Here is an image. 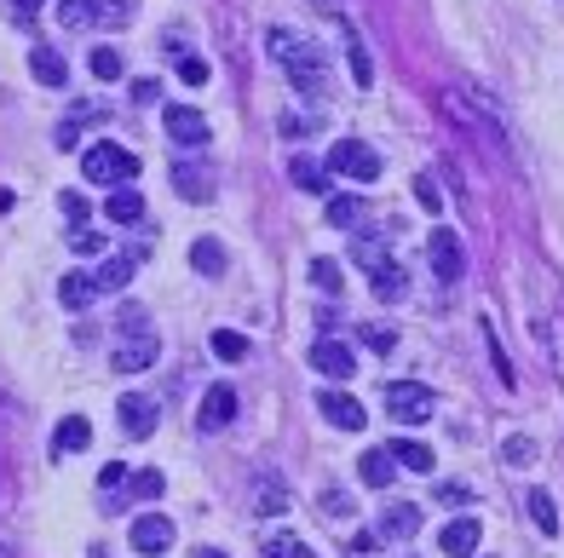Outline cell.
<instances>
[{
  "mask_svg": "<svg viewBox=\"0 0 564 558\" xmlns=\"http://www.w3.org/2000/svg\"><path fill=\"white\" fill-rule=\"evenodd\" d=\"M265 47H271V58L282 64V75L294 81V93H306V98H323V93H329L323 47H311L300 29H271V35H265Z\"/></svg>",
  "mask_w": 564,
  "mask_h": 558,
  "instance_id": "6da1fadb",
  "label": "cell"
},
{
  "mask_svg": "<svg viewBox=\"0 0 564 558\" xmlns=\"http://www.w3.org/2000/svg\"><path fill=\"white\" fill-rule=\"evenodd\" d=\"M81 173H87V185H133L139 179V156L133 150H121V144H110V139H98L87 156H81Z\"/></svg>",
  "mask_w": 564,
  "mask_h": 558,
  "instance_id": "7a4b0ae2",
  "label": "cell"
},
{
  "mask_svg": "<svg viewBox=\"0 0 564 558\" xmlns=\"http://www.w3.org/2000/svg\"><path fill=\"white\" fill-rule=\"evenodd\" d=\"M386 415L398 420V426H426V420L438 415V397L415 386V380H392L386 386Z\"/></svg>",
  "mask_w": 564,
  "mask_h": 558,
  "instance_id": "3957f363",
  "label": "cell"
},
{
  "mask_svg": "<svg viewBox=\"0 0 564 558\" xmlns=\"http://www.w3.org/2000/svg\"><path fill=\"white\" fill-rule=\"evenodd\" d=\"M329 173H346V179H357V185H375V179H380V156L363 139H334Z\"/></svg>",
  "mask_w": 564,
  "mask_h": 558,
  "instance_id": "277c9868",
  "label": "cell"
},
{
  "mask_svg": "<svg viewBox=\"0 0 564 558\" xmlns=\"http://www.w3.org/2000/svg\"><path fill=\"white\" fill-rule=\"evenodd\" d=\"M444 110H449L455 121H461V127H472V133L490 144V150H507V127H501L495 116H484V110H478V104H472L467 93H444Z\"/></svg>",
  "mask_w": 564,
  "mask_h": 558,
  "instance_id": "5b68a950",
  "label": "cell"
},
{
  "mask_svg": "<svg viewBox=\"0 0 564 558\" xmlns=\"http://www.w3.org/2000/svg\"><path fill=\"white\" fill-rule=\"evenodd\" d=\"M162 127H167V139L179 144V150H202V144H208V116L190 110V104H167Z\"/></svg>",
  "mask_w": 564,
  "mask_h": 558,
  "instance_id": "8992f818",
  "label": "cell"
},
{
  "mask_svg": "<svg viewBox=\"0 0 564 558\" xmlns=\"http://www.w3.org/2000/svg\"><path fill=\"white\" fill-rule=\"evenodd\" d=\"M426 259H432V277H438V282H455L461 271H467V254H461V236H455V231H432Z\"/></svg>",
  "mask_w": 564,
  "mask_h": 558,
  "instance_id": "52a82bcc",
  "label": "cell"
},
{
  "mask_svg": "<svg viewBox=\"0 0 564 558\" xmlns=\"http://www.w3.org/2000/svg\"><path fill=\"white\" fill-rule=\"evenodd\" d=\"M317 415L329 420V426H340V432H363V426H369V409H363L352 392H323L317 397Z\"/></svg>",
  "mask_w": 564,
  "mask_h": 558,
  "instance_id": "ba28073f",
  "label": "cell"
},
{
  "mask_svg": "<svg viewBox=\"0 0 564 558\" xmlns=\"http://www.w3.org/2000/svg\"><path fill=\"white\" fill-rule=\"evenodd\" d=\"M202 432H225L236 420V392H231V380H213L208 392H202Z\"/></svg>",
  "mask_w": 564,
  "mask_h": 558,
  "instance_id": "9c48e42d",
  "label": "cell"
},
{
  "mask_svg": "<svg viewBox=\"0 0 564 558\" xmlns=\"http://www.w3.org/2000/svg\"><path fill=\"white\" fill-rule=\"evenodd\" d=\"M311 369L323 374V380H352L357 357H352V346H340V340H317V346H311Z\"/></svg>",
  "mask_w": 564,
  "mask_h": 558,
  "instance_id": "30bf717a",
  "label": "cell"
},
{
  "mask_svg": "<svg viewBox=\"0 0 564 558\" xmlns=\"http://www.w3.org/2000/svg\"><path fill=\"white\" fill-rule=\"evenodd\" d=\"M173 547V524H167L162 512H144V518H133V553L156 558Z\"/></svg>",
  "mask_w": 564,
  "mask_h": 558,
  "instance_id": "8fae6325",
  "label": "cell"
},
{
  "mask_svg": "<svg viewBox=\"0 0 564 558\" xmlns=\"http://www.w3.org/2000/svg\"><path fill=\"white\" fill-rule=\"evenodd\" d=\"M116 415H121V432H127V438H150V432H156V403H150V397H121L116 403Z\"/></svg>",
  "mask_w": 564,
  "mask_h": 558,
  "instance_id": "7c38bea8",
  "label": "cell"
},
{
  "mask_svg": "<svg viewBox=\"0 0 564 558\" xmlns=\"http://www.w3.org/2000/svg\"><path fill=\"white\" fill-rule=\"evenodd\" d=\"M254 512L259 518H282L288 512V484H282L277 472H259L254 478Z\"/></svg>",
  "mask_w": 564,
  "mask_h": 558,
  "instance_id": "4fadbf2b",
  "label": "cell"
},
{
  "mask_svg": "<svg viewBox=\"0 0 564 558\" xmlns=\"http://www.w3.org/2000/svg\"><path fill=\"white\" fill-rule=\"evenodd\" d=\"M156 357H162V340H156V334H139V340H121L116 369H121V374H139V369H150Z\"/></svg>",
  "mask_w": 564,
  "mask_h": 558,
  "instance_id": "5bb4252c",
  "label": "cell"
},
{
  "mask_svg": "<svg viewBox=\"0 0 564 558\" xmlns=\"http://www.w3.org/2000/svg\"><path fill=\"white\" fill-rule=\"evenodd\" d=\"M380 535H386V541H415V535H421V507H409V501L386 507L380 512Z\"/></svg>",
  "mask_w": 564,
  "mask_h": 558,
  "instance_id": "9a60e30c",
  "label": "cell"
},
{
  "mask_svg": "<svg viewBox=\"0 0 564 558\" xmlns=\"http://www.w3.org/2000/svg\"><path fill=\"white\" fill-rule=\"evenodd\" d=\"M478 518H455V524H444V535H438V547H444L449 558H472L478 553Z\"/></svg>",
  "mask_w": 564,
  "mask_h": 558,
  "instance_id": "2e32d148",
  "label": "cell"
},
{
  "mask_svg": "<svg viewBox=\"0 0 564 558\" xmlns=\"http://www.w3.org/2000/svg\"><path fill=\"white\" fill-rule=\"evenodd\" d=\"M87 443H93L87 415H64V420H58V432H52V455H81Z\"/></svg>",
  "mask_w": 564,
  "mask_h": 558,
  "instance_id": "e0dca14e",
  "label": "cell"
},
{
  "mask_svg": "<svg viewBox=\"0 0 564 558\" xmlns=\"http://www.w3.org/2000/svg\"><path fill=\"white\" fill-rule=\"evenodd\" d=\"M173 190H179V196H185V202H213V173L208 167H196V162H179L173 167Z\"/></svg>",
  "mask_w": 564,
  "mask_h": 558,
  "instance_id": "ac0fdd59",
  "label": "cell"
},
{
  "mask_svg": "<svg viewBox=\"0 0 564 558\" xmlns=\"http://www.w3.org/2000/svg\"><path fill=\"white\" fill-rule=\"evenodd\" d=\"M104 219H110V225H139L144 219V196L133 185H116L110 190V202H104Z\"/></svg>",
  "mask_w": 564,
  "mask_h": 558,
  "instance_id": "d6986e66",
  "label": "cell"
},
{
  "mask_svg": "<svg viewBox=\"0 0 564 558\" xmlns=\"http://www.w3.org/2000/svg\"><path fill=\"white\" fill-rule=\"evenodd\" d=\"M357 478L369 489H386L398 478V461H392V449H369V455H357Z\"/></svg>",
  "mask_w": 564,
  "mask_h": 558,
  "instance_id": "ffe728a7",
  "label": "cell"
},
{
  "mask_svg": "<svg viewBox=\"0 0 564 558\" xmlns=\"http://www.w3.org/2000/svg\"><path fill=\"white\" fill-rule=\"evenodd\" d=\"M288 179L306 190V196H323V190H329V162H317V156H294V162H288Z\"/></svg>",
  "mask_w": 564,
  "mask_h": 558,
  "instance_id": "44dd1931",
  "label": "cell"
},
{
  "mask_svg": "<svg viewBox=\"0 0 564 558\" xmlns=\"http://www.w3.org/2000/svg\"><path fill=\"white\" fill-rule=\"evenodd\" d=\"M190 265H196V277H225V242L219 236H196L190 242Z\"/></svg>",
  "mask_w": 564,
  "mask_h": 558,
  "instance_id": "7402d4cb",
  "label": "cell"
},
{
  "mask_svg": "<svg viewBox=\"0 0 564 558\" xmlns=\"http://www.w3.org/2000/svg\"><path fill=\"white\" fill-rule=\"evenodd\" d=\"M58 300L70 305V311H87V305L98 300V282L87 277V271H70V277L58 282Z\"/></svg>",
  "mask_w": 564,
  "mask_h": 558,
  "instance_id": "603a6c76",
  "label": "cell"
},
{
  "mask_svg": "<svg viewBox=\"0 0 564 558\" xmlns=\"http://www.w3.org/2000/svg\"><path fill=\"white\" fill-rule=\"evenodd\" d=\"M58 24L64 29H93V24H104V6H98V0H58Z\"/></svg>",
  "mask_w": 564,
  "mask_h": 558,
  "instance_id": "cb8c5ba5",
  "label": "cell"
},
{
  "mask_svg": "<svg viewBox=\"0 0 564 558\" xmlns=\"http://www.w3.org/2000/svg\"><path fill=\"white\" fill-rule=\"evenodd\" d=\"M369 277H375V294H380L386 305H398L403 294H409V271H403V265H392V259H386L380 271H369Z\"/></svg>",
  "mask_w": 564,
  "mask_h": 558,
  "instance_id": "d4e9b609",
  "label": "cell"
},
{
  "mask_svg": "<svg viewBox=\"0 0 564 558\" xmlns=\"http://www.w3.org/2000/svg\"><path fill=\"white\" fill-rule=\"evenodd\" d=\"M392 461H398L403 472H432V466H438V455H432L426 443H415V438H398V443H392Z\"/></svg>",
  "mask_w": 564,
  "mask_h": 558,
  "instance_id": "484cf974",
  "label": "cell"
},
{
  "mask_svg": "<svg viewBox=\"0 0 564 558\" xmlns=\"http://www.w3.org/2000/svg\"><path fill=\"white\" fill-rule=\"evenodd\" d=\"M524 507H530V524H536L541 535H559V507H553V495H547V489H530V495H524Z\"/></svg>",
  "mask_w": 564,
  "mask_h": 558,
  "instance_id": "4316f807",
  "label": "cell"
},
{
  "mask_svg": "<svg viewBox=\"0 0 564 558\" xmlns=\"http://www.w3.org/2000/svg\"><path fill=\"white\" fill-rule=\"evenodd\" d=\"M93 282H98V294H121V288L133 282V259H127V254H121V259H104V265L93 271Z\"/></svg>",
  "mask_w": 564,
  "mask_h": 558,
  "instance_id": "83f0119b",
  "label": "cell"
},
{
  "mask_svg": "<svg viewBox=\"0 0 564 558\" xmlns=\"http://www.w3.org/2000/svg\"><path fill=\"white\" fill-rule=\"evenodd\" d=\"M29 70H35V81H47V87H64V75H70V70H64V58H58L52 47L29 52Z\"/></svg>",
  "mask_w": 564,
  "mask_h": 558,
  "instance_id": "f1b7e54d",
  "label": "cell"
},
{
  "mask_svg": "<svg viewBox=\"0 0 564 558\" xmlns=\"http://www.w3.org/2000/svg\"><path fill=\"white\" fill-rule=\"evenodd\" d=\"M329 225L334 231H357L363 225V196H329Z\"/></svg>",
  "mask_w": 564,
  "mask_h": 558,
  "instance_id": "f546056e",
  "label": "cell"
},
{
  "mask_svg": "<svg viewBox=\"0 0 564 558\" xmlns=\"http://www.w3.org/2000/svg\"><path fill=\"white\" fill-rule=\"evenodd\" d=\"M340 35H346V58H352V81L357 87H369V81H375V64H369V52H363V41H357V29L340 24Z\"/></svg>",
  "mask_w": 564,
  "mask_h": 558,
  "instance_id": "4dcf8cb0",
  "label": "cell"
},
{
  "mask_svg": "<svg viewBox=\"0 0 564 558\" xmlns=\"http://www.w3.org/2000/svg\"><path fill=\"white\" fill-rule=\"evenodd\" d=\"M87 70H93L98 81H121V75H127V64H121L116 47H93V52H87Z\"/></svg>",
  "mask_w": 564,
  "mask_h": 558,
  "instance_id": "1f68e13d",
  "label": "cell"
},
{
  "mask_svg": "<svg viewBox=\"0 0 564 558\" xmlns=\"http://www.w3.org/2000/svg\"><path fill=\"white\" fill-rule=\"evenodd\" d=\"M213 357H219V363H242V357H248V334L219 328V334H213Z\"/></svg>",
  "mask_w": 564,
  "mask_h": 558,
  "instance_id": "d6a6232c",
  "label": "cell"
},
{
  "mask_svg": "<svg viewBox=\"0 0 564 558\" xmlns=\"http://www.w3.org/2000/svg\"><path fill=\"white\" fill-rule=\"evenodd\" d=\"M352 259L363 265V271H380V265H386V242H380V236H357Z\"/></svg>",
  "mask_w": 564,
  "mask_h": 558,
  "instance_id": "836d02e7",
  "label": "cell"
},
{
  "mask_svg": "<svg viewBox=\"0 0 564 558\" xmlns=\"http://www.w3.org/2000/svg\"><path fill=\"white\" fill-rule=\"evenodd\" d=\"M501 461H507V466H530V461H536V438H524V432L501 438Z\"/></svg>",
  "mask_w": 564,
  "mask_h": 558,
  "instance_id": "e575fe53",
  "label": "cell"
},
{
  "mask_svg": "<svg viewBox=\"0 0 564 558\" xmlns=\"http://www.w3.org/2000/svg\"><path fill=\"white\" fill-rule=\"evenodd\" d=\"M116 328H121V340H139V334H150V311L144 305H121Z\"/></svg>",
  "mask_w": 564,
  "mask_h": 558,
  "instance_id": "d590c367",
  "label": "cell"
},
{
  "mask_svg": "<svg viewBox=\"0 0 564 558\" xmlns=\"http://www.w3.org/2000/svg\"><path fill=\"white\" fill-rule=\"evenodd\" d=\"M311 282H317V288H323V294H340V265H334V259H311Z\"/></svg>",
  "mask_w": 564,
  "mask_h": 558,
  "instance_id": "8d00e7d4",
  "label": "cell"
},
{
  "mask_svg": "<svg viewBox=\"0 0 564 558\" xmlns=\"http://www.w3.org/2000/svg\"><path fill=\"white\" fill-rule=\"evenodd\" d=\"M70 248H75V254H104V231H93V225L81 219V225L70 231Z\"/></svg>",
  "mask_w": 564,
  "mask_h": 558,
  "instance_id": "74e56055",
  "label": "cell"
},
{
  "mask_svg": "<svg viewBox=\"0 0 564 558\" xmlns=\"http://www.w3.org/2000/svg\"><path fill=\"white\" fill-rule=\"evenodd\" d=\"M133 495H139V501H156V495H162V472H156V466L133 472Z\"/></svg>",
  "mask_w": 564,
  "mask_h": 558,
  "instance_id": "f35d334b",
  "label": "cell"
},
{
  "mask_svg": "<svg viewBox=\"0 0 564 558\" xmlns=\"http://www.w3.org/2000/svg\"><path fill=\"white\" fill-rule=\"evenodd\" d=\"M179 81H190V87H202V81H208V64H202L196 52H179Z\"/></svg>",
  "mask_w": 564,
  "mask_h": 558,
  "instance_id": "ab89813d",
  "label": "cell"
},
{
  "mask_svg": "<svg viewBox=\"0 0 564 558\" xmlns=\"http://www.w3.org/2000/svg\"><path fill=\"white\" fill-rule=\"evenodd\" d=\"M323 512L329 518H352V495L346 489H323Z\"/></svg>",
  "mask_w": 564,
  "mask_h": 558,
  "instance_id": "60d3db41",
  "label": "cell"
},
{
  "mask_svg": "<svg viewBox=\"0 0 564 558\" xmlns=\"http://www.w3.org/2000/svg\"><path fill=\"white\" fill-rule=\"evenodd\" d=\"M415 202H421L426 213H438V208H444V196H438V185H432V179H415Z\"/></svg>",
  "mask_w": 564,
  "mask_h": 558,
  "instance_id": "b9f144b4",
  "label": "cell"
},
{
  "mask_svg": "<svg viewBox=\"0 0 564 558\" xmlns=\"http://www.w3.org/2000/svg\"><path fill=\"white\" fill-rule=\"evenodd\" d=\"M98 484H104V495H116V489L127 484V466H121V461H110L104 472H98Z\"/></svg>",
  "mask_w": 564,
  "mask_h": 558,
  "instance_id": "7bdbcfd3",
  "label": "cell"
},
{
  "mask_svg": "<svg viewBox=\"0 0 564 558\" xmlns=\"http://www.w3.org/2000/svg\"><path fill=\"white\" fill-rule=\"evenodd\" d=\"M156 98H162V81H150V75L133 81V104H156Z\"/></svg>",
  "mask_w": 564,
  "mask_h": 558,
  "instance_id": "ee69618b",
  "label": "cell"
},
{
  "mask_svg": "<svg viewBox=\"0 0 564 558\" xmlns=\"http://www.w3.org/2000/svg\"><path fill=\"white\" fill-rule=\"evenodd\" d=\"M363 340H369L375 351H392V346H398V334H392V328H363Z\"/></svg>",
  "mask_w": 564,
  "mask_h": 558,
  "instance_id": "f6af8a7d",
  "label": "cell"
},
{
  "mask_svg": "<svg viewBox=\"0 0 564 558\" xmlns=\"http://www.w3.org/2000/svg\"><path fill=\"white\" fill-rule=\"evenodd\" d=\"M52 144H58V150H75V144H81V127H75V121H64V127L52 133Z\"/></svg>",
  "mask_w": 564,
  "mask_h": 558,
  "instance_id": "bcb514c9",
  "label": "cell"
},
{
  "mask_svg": "<svg viewBox=\"0 0 564 558\" xmlns=\"http://www.w3.org/2000/svg\"><path fill=\"white\" fill-rule=\"evenodd\" d=\"M380 541H386L380 530H363V535L352 541V553H380Z\"/></svg>",
  "mask_w": 564,
  "mask_h": 558,
  "instance_id": "7dc6e473",
  "label": "cell"
},
{
  "mask_svg": "<svg viewBox=\"0 0 564 558\" xmlns=\"http://www.w3.org/2000/svg\"><path fill=\"white\" fill-rule=\"evenodd\" d=\"M438 501H461V507H467L472 489H467V484H444V489H438Z\"/></svg>",
  "mask_w": 564,
  "mask_h": 558,
  "instance_id": "c3c4849f",
  "label": "cell"
},
{
  "mask_svg": "<svg viewBox=\"0 0 564 558\" xmlns=\"http://www.w3.org/2000/svg\"><path fill=\"white\" fill-rule=\"evenodd\" d=\"M288 547H294V535H277V541H265V558H282Z\"/></svg>",
  "mask_w": 564,
  "mask_h": 558,
  "instance_id": "681fc988",
  "label": "cell"
},
{
  "mask_svg": "<svg viewBox=\"0 0 564 558\" xmlns=\"http://www.w3.org/2000/svg\"><path fill=\"white\" fill-rule=\"evenodd\" d=\"M64 213H70L75 225H81V219H87V202H81V196H64Z\"/></svg>",
  "mask_w": 564,
  "mask_h": 558,
  "instance_id": "f907efd6",
  "label": "cell"
},
{
  "mask_svg": "<svg viewBox=\"0 0 564 558\" xmlns=\"http://www.w3.org/2000/svg\"><path fill=\"white\" fill-rule=\"evenodd\" d=\"M41 6H47V0H12V12H18V18H35Z\"/></svg>",
  "mask_w": 564,
  "mask_h": 558,
  "instance_id": "816d5d0a",
  "label": "cell"
},
{
  "mask_svg": "<svg viewBox=\"0 0 564 558\" xmlns=\"http://www.w3.org/2000/svg\"><path fill=\"white\" fill-rule=\"evenodd\" d=\"M282 558H317V553H311L306 541H294V547H288V553H282Z\"/></svg>",
  "mask_w": 564,
  "mask_h": 558,
  "instance_id": "f5cc1de1",
  "label": "cell"
},
{
  "mask_svg": "<svg viewBox=\"0 0 564 558\" xmlns=\"http://www.w3.org/2000/svg\"><path fill=\"white\" fill-rule=\"evenodd\" d=\"M87 558H110V553H104V547H93V553H87Z\"/></svg>",
  "mask_w": 564,
  "mask_h": 558,
  "instance_id": "db71d44e",
  "label": "cell"
},
{
  "mask_svg": "<svg viewBox=\"0 0 564 558\" xmlns=\"http://www.w3.org/2000/svg\"><path fill=\"white\" fill-rule=\"evenodd\" d=\"M0 558H12V547H0Z\"/></svg>",
  "mask_w": 564,
  "mask_h": 558,
  "instance_id": "11a10c76",
  "label": "cell"
}]
</instances>
